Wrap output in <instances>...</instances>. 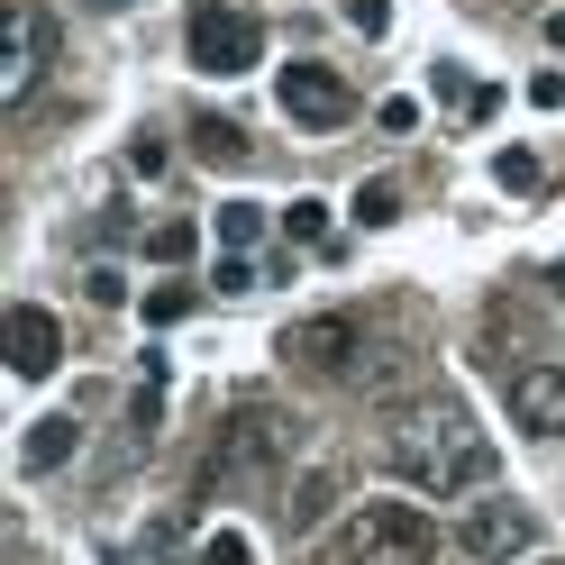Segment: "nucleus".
I'll return each instance as SVG.
<instances>
[{
    "instance_id": "f257e3e1",
    "label": "nucleus",
    "mask_w": 565,
    "mask_h": 565,
    "mask_svg": "<svg viewBox=\"0 0 565 565\" xmlns=\"http://www.w3.org/2000/svg\"><path fill=\"white\" fill-rule=\"evenodd\" d=\"M383 456H393V475H411L419 492H483L492 475H502L492 438L456 402H402L393 419H383Z\"/></svg>"
},
{
    "instance_id": "f03ea898",
    "label": "nucleus",
    "mask_w": 565,
    "mask_h": 565,
    "mask_svg": "<svg viewBox=\"0 0 565 565\" xmlns=\"http://www.w3.org/2000/svg\"><path fill=\"white\" fill-rule=\"evenodd\" d=\"M292 447H301V419L292 411H274V402H246L220 419V438H210L201 456V502H220V492H246V483H265L292 466Z\"/></svg>"
},
{
    "instance_id": "7ed1b4c3",
    "label": "nucleus",
    "mask_w": 565,
    "mask_h": 565,
    "mask_svg": "<svg viewBox=\"0 0 565 565\" xmlns=\"http://www.w3.org/2000/svg\"><path fill=\"white\" fill-rule=\"evenodd\" d=\"M338 556L347 565H438V529H429V511H411V502H365L356 520H347Z\"/></svg>"
},
{
    "instance_id": "20e7f679",
    "label": "nucleus",
    "mask_w": 565,
    "mask_h": 565,
    "mask_svg": "<svg viewBox=\"0 0 565 565\" xmlns=\"http://www.w3.org/2000/svg\"><path fill=\"white\" fill-rule=\"evenodd\" d=\"M183 46L201 74H246V64H265V28L228 10V0H192V19H183Z\"/></svg>"
},
{
    "instance_id": "39448f33",
    "label": "nucleus",
    "mask_w": 565,
    "mask_h": 565,
    "mask_svg": "<svg viewBox=\"0 0 565 565\" xmlns=\"http://www.w3.org/2000/svg\"><path fill=\"white\" fill-rule=\"evenodd\" d=\"M274 100H282V119H301V128H347V119H356L347 74H338V64H320V55L282 64V74H274Z\"/></svg>"
},
{
    "instance_id": "423d86ee",
    "label": "nucleus",
    "mask_w": 565,
    "mask_h": 565,
    "mask_svg": "<svg viewBox=\"0 0 565 565\" xmlns=\"http://www.w3.org/2000/svg\"><path fill=\"white\" fill-rule=\"evenodd\" d=\"M282 356H292L301 374H356V356H365V320H356V310L292 320V329H282Z\"/></svg>"
},
{
    "instance_id": "0eeeda50",
    "label": "nucleus",
    "mask_w": 565,
    "mask_h": 565,
    "mask_svg": "<svg viewBox=\"0 0 565 565\" xmlns=\"http://www.w3.org/2000/svg\"><path fill=\"white\" fill-rule=\"evenodd\" d=\"M46 64H55V19L38 10V0H19V10H10V64H0V100L19 110V100L46 83Z\"/></svg>"
},
{
    "instance_id": "6e6552de",
    "label": "nucleus",
    "mask_w": 565,
    "mask_h": 565,
    "mask_svg": "<svg viewBox=\"0 0 565 565\" xmlns=\"http://www.w3.org/2000/svg\"><path fill=\"white\" fill-rule=\"evenodd\" d=\"M529 539H539V520H529L520 502H475V511H466V529H456V547H466V556H483V565L529 556Z\"/></svg>"
},
{
    "instance_id": "1a4fd4ad",
    "label": "nucleus",
    "mask_w": 565,
    "mask_h": 565,
    "mask_svg": "<svg viewBox=\"0 0 565 565\" xmlns=\"http://www.w3.org/2000/svg\"><path fill=\"white\" fill-rule=\"evenodd\" d=\"M511 419L529 438H565V365H520L511 374Z\"/></svg>"
},
{
    "instance_id": "9d476101",
    "label": "nucleus",
    "mask_w": 565,
    "mask_h": 565,
    "mask_svg": "<svg viewBox=\"0 0 565 565\" xmlns=\"http://www.w3.org/2000/svg\"><path fill=\"white\" fill-rule=\"evenodd\" d=\"M10 365H19L28 383L64 365V329H55V310H38V301H19V310H10Z\"/></svg>"
},
{
    "instance_id": "9b49d317",
    "label": "nucleus",
    "mask_w": 565,
    "mask_h": 565,
    "mask_svg": "<svg viewBox=\"0 0 565 565\" xmlns=\"http://www.w3.org/2000/svg\"><path fill=\"white\" fill-rule=\"evenodd\" d=\"M74 447H83V419H74V411H55V419H38V429H28L19 466H28V475H55L64 456H74Z\"/></svg>"
},
{
    "instance_id": "f8f14e48",
    "label": "nucleus",
    "mask_w": 565,
    "mask_h": 565,
    "mask_svg": "<svg viewBox=\"0 0 565 565\" xmlns=\"http://www.w3.org/2000/svg\"><path fill=\"white\" fill-rule=\"evenodd\" d=\"M192 147H201V164H246V128L237 119H192Z\"/></svg>"
},
{
    "instance_id": "ddd939ff",
    "label": "nucleus",
    "mask_w": 565,
    "mask_h": 565,
    "mask_svg": "<svg viewBox=\"0 0 565 565\" xmlns=\"http://www.w3.org/2000/svg\"><path fill=\"white\" fill-rule=\"evenodd\" d=\"M329 475H310V483H292V502H282V529H320V511H329Z\"/></svg>"
},
{
    "instance_id": "4468645a",
    "label": "nucleus",
    "mask_w": 565,
    "mask_h": 565,
    "mask_svg": "<svg viewBox=\"0 0 565 565\" xmlns=\"http://www.w3.org/2000/svg\"><path fill=\"white\" fill-rule=\"evenodd\" d=\"M256 237H265V210H256V201H228V210H220V246H228V256H246Z\"/></svg>"
},
{
    "instance_id": "2eb2a0df",
    "label": "nucleus",
    "mask_w": 565,
    "mask_h": 565,
    "mask_svg": "<svg viewBox=\"0 0 565 565\" xmlns=\"http://www.w3.org/2000/svg\"><path fill=\"white\" fill-rule=\"evenodd\" d=\"M492 183H502V192H539L547 173H539V156H529V147H502V156H492Z\"/></svg>"
},
{
    "instance_id": "dca6fc26",
    "label": "nucleus",
    "mask_w": 565,
    "mask_h": 565,
    "mask_svg": "<svg viewBox=\"0 0 565 565\" xmlns=\"http://www.w3.org/2000/svg\"><path fill=\"white\" fill-rule=\"evenodd\" d=\"M192 246H201V228H192V220H164V228L147 237V256H156V265H183Z\"/></svg>"
},
{
    "instance_id": "f3484780",
    "label": "nucleus",
    "mask_w": 565,
    "mask_h": 565,
    "mask_svg": "<svg viewBox=\"0 0 565 565\" xmlns=\"http://www.w3.org/2000/svg\"><path fill=\"white\" fill-rule=\"evenodd\" d=\"M282 228H292V246H320L329 237V201H292V210H282Z\"/></svg>"
},
{
    "instance_id": "a211bd4d",
    "label": "nucleus",
    "mask_w": 565,
    "mask_h": 565,
    "mask_svg": "<svg viewBox=\"0 0 565 565\" xmlns=\"http://www.w3.org/2000/svg\"><path fill=\"white\" fill-rule=\"evenodd\" d=\"M356 220H365V228H393V220H402V192H393V183H365V192H356Z\"/></svg>"
},
{
    "instance_id": "6ab92c4d",
    "label": "nucleus",
    "mask_w": 565,
    "mask_h": 565,
    "mask_svg": "<svg viewBox=\"0 0 565 565\" xmlns=\"http://www.w3.org/2000/svg\"><path fill=\"white\" fill-rule=\"evenodd\" d=\"M201 565H256L246 529H210V539H201Z\"/></svg>"
},
{
    "instance_id": "aec40b11",
    "label": "nucleus",
    "mask_w": 565,
    "mask_h": 565,
    "mask_svg": "<svg viewBox=\"0 0 565 565\" xmlns=\"http://www.w3.org/2000/svg\"><path fill=\"white\" fill-rule=\"evenodd\" d=\"M347 10V28H365V38H383V28H393V10H383V0H338Z\"/></svg>"
},
{
    "instance_id": "412c9836",
    "label": "nucleus",
    "mask_w": 565,
    "mask_h": 565,
    "mask_svg": "<svg viewBox=\"0 0 565 565\" xmlns=\"http://www.w3.org/2000/svg\"><path fill=\"white\" fill-rule=\"evenodd\" d=\"M183 310H192V292H173V282H164V292H147V320H156V329H173Z\"/></svg>"
},
{
    "instance_id": "4be33fe9",
    "label": "nucleus",
    "mask_w": 565,
    "mask_h": 565,
    "mask_svg": "<svg viewBox=\"0 0 565 565\" xmlns=\"http://www.w3.org/2000/svg\"><path fill=\"white\" fill-rule=\"evenodd\" d=\"M210 282H220V292H256V265H246V256H220V274H210Z\"/></svg>"
},
{
    "instance_id": "5701e85b",
    "label": "nucleus",
    "mask_w": 565,
    "mask_h": 565,
    "mask_svg": "<svg viewBox=\"0 0 565 565\" xmlns=\"http://www.w3.org/2000/svg\"><path fill=\"white\" fill-rule=\"evenodd\" d=\"M83 10H128V0H83Z\"/></svg>"
},
{
    "instance_id": "b1692460",
    "label": "nucleus",
    "mask_w": 565,
    "mask_h": 565,
    "mask_svg": "<svg viewBox=\"0 0 565 565\" xmlns=\"http://www.w3.org/2000/svg\"><path fill=\"white\" fill-rule=\"evenodd\" d=\"M547 282H556V301H565V265H556V274H547Z\"/></svg>"
},
{
    "instance_id": "393cba45",
    "label": "nucleus",
    "mask_w": 565,
    "mask_h": 565,
    "mask_svg": "<svg viewBox=\"0 0 565 565\" xmlns=\"http://www.w3.org/2000/svg\"><path fill=\"white\" fill-rule=\"evenodd\" d=\"M137 565H164V556H156V547H147V556H137Z\"/></svg>"
},
{
    "instance_id": "a878e982",
    "label": "nucleus",
    "mask_w": 565,
    "mask_h": 565,
    "mask_svg": "<svg viewBox=\"0 0 565 565\" xmlns=\"http://www.w3.org/2000/svg\"><path fill=\"white\" fill-rule=\"evenodd\" d=\"M547 565H565V556H547Z\"/></svg>"
}]
</instances>
